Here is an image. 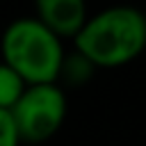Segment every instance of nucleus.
<instances>
[{
	"mask_svg": "<svg viewBox=\"0 0 146 146\" xmlns=\"http://www.w3.org/2000/svg\"><path fill=\"white\" fill-rule=\"evenodd\" d=\"M73 50L94 68L125 66L146 50V14L130 5L105 7L84 21Z\"/></svg>",
	"mask_w": 146,
	"mask_h": 146,
	"instance_id": "obj_1",
	"label": "nucleus"
},
{
	"mask_svg": "<svg viewBox=\"0 0 146 146\" xmlns=\"http://www.w3.org/2000/svg\"><path fill=\"white\" fill-rule=\"evenodd\" d=\"M2 64H7L27 87L57 84L64 59V43L34 16L11 21L0 36Z\"/></svg>",
	"mask_w": 146,
	"mask_h": 146,
	"instance_id": "obj_2",
	"label": "nucleus"
},
{
	"mask_svg": "<svg viewBox=\"0 0 146 146\" xmlns=\"http://www.w3.org/2000/svg\"><path fill=\"white\" fill-rule=\"evenodd\" d=\"M66 94L59 84H32L25 87L16 105L9 110L21 144H41L59 132L66 119Z\"/></svg>",
	"mask_w": 146,
	"mask_h": 146,
	"instance_id": "obj_3",
	"label": "nucleus"
},
{
	"mask_svg": "<svg viewBox=\"0 0 146 146\" xmlns=\"http://www.w3.org/2000/svg\"><path fill=\"white\" fill-rule=\"evenodd\" d=\"M34 18L64 41L78 36L89 11L82 0H39L34 5Z\"/></svg>",
	"mask_w": 146,
	"mask_h": 146,
	"instance_id": "obj_4",
	"label": "nucleus"
},
{
	"mask_svg": "<svg viewBox=\"0 0 146 146\" xmlns=\"http://www.w3.org/2000/svg\"><path fill=\"white\" fill-rule=\"evenodd\" d=\"M94 66L80 55V52H64V59H62V66H59V78H57V82L59 80H64L66 84H71V87H80V84H84V82H89L91 80V75H94Z\"/></svg>",
	"mask_w": 146,
	"mask_h": 146,
	"instance_id": "obj_5",
	"label": "nucleus"
},
{
	"mask_svg": "<svg viewBox=\"0 0 146 146\" xmlns=\"http://www.w3.org/2000/svg\"><path fill=\"white\" fill-rule=\"evenodd\" d=\"M25 82L7 66L0 62V110H11L21 94L25 91Z\"/></svg>",
	"mask_w": 146,
	"mask_h": 146,
	"instance_id": "obj_6",
	"label": "nucleus"
},
{
	"mask_svg": "<svg viewBox=\"0 0 146 146\" xmlns=\"http://www.w3.org/2000/svg\"><path fill=\"white\" fill-rule=\"evenodd\" d=\"M18 144H21V137L16 132L9 110H0V146H18Z\"/></svg>",
	"mask_w": 146,
	"mask_h": 146,
	"instance_id": "obj_7",
	"label": "nucleus"
}]
</instances>
